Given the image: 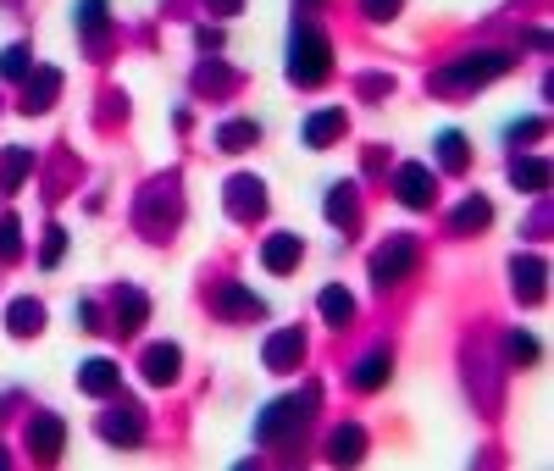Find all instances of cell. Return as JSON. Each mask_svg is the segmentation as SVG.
I'll use <instances>...</instances> for the list:
<instances>
[{"label":"cell","mask_w":554,"mask_h":471,"mask_svg":"<svg viewBox=\"0 0 554 471\" xmlns=\"http://www.w3.org/2000/svg\"><path fill=\"white\" fill-rule=\"evenodd\" d=\"M327 73H333V50H327V39L316 34V28H300V34L289 39V78L294 84H322Z\"/></svg>","instance_id":"6da1fadb"},{"label":"cell","mask_w":554,"mask_h":471,"mask_svg":"<svg viewBox=\"0 0 554 471\" xmlns=\"http://www.w3.org/2000/svg\"><path fill=\"white\" fill-rule=\"evenodd\" d=\"M510 50H477V56H460L449 73H438V89H466V84H488V78L510 73Z\"/></svg>","instance_id":"7a4b0ae2"},{"label":"cell","mask_w":554,"mask_h":471,"mask_svg":"<svg viewBox=\"0 0 554 471\" xmlns=\"http://www.w3.org/2000/svg\"><path fill=\"white\" fill-rule=\"evenodd\" d=\"M305 422H311V394H283L261 411L255 438H261V444H277L283 433H294V427H305Z\"/></svg>","instance_id":"3957f363"},{"label":"cell","mask_w":554,"mask_h":471,"mask_svg":"<svg viewBox=\"0 0 554 471\" xmlns=\"http://www.w3.org/2000/svg\"><path fill=\"white\" fill-rule=\"evenodd\" d=\"M405 272H416V239H388L372 250V283L377 289H388V283H399Z\"/></svg>","instance_id":"277c9868"},{"label":"cell","mask_w":554,"mask_h":471,"mask_svg":"<svg viewBox=\"0 0 554 471\" xmlns=\"http://www.w3.org/2000/svg\"><path fill=\"white\" fill-rule=\"evenodd\" d=\"M261 211H266V189H261V178H250V172H233V178H228V217L255 222Z\"/></svg>","instance_id":"5b68a950"},{"label":"cell","mask_w":554,"mask_h":471,"mask_svg":"<svg viewBox=\"0 0 554 471\" xmlns=\"http://www.w3.org/2000/svg\"><path fill=\"white\" fill-rule=\"evenodd\" d=\"M100 438H106V444H117V449H133L139 438H145V416L133 411L128 399H122L117 411L100 416Z\"/></svg>","instance_id":"8992f818"},{"label":"cell","mask_w":554,"mask_h":471,"mask_svg":"<svg viewBox=\"0 0 554 471\" xmlns=\"http://www.w3.org/2000/svg\"><path fill=\"white\" fill-rule=\"evenodd\" d=\"M394 194L405 200L410 211H427V206H433V194H438V183H433V172H427V167H416V161H410V167H399Z\"/></svg>","instance_id":"52a82bcc"},{"label":"cell","mask_w":554,"mask_h":471,"mask_svg":"<svg viewBox=\"0 0 554 471\" xmlns=\"http://www.w3.org/2000/svg\"><path fill=\"white\" fill-rule=\"evenodd\" d=\"M78 388H84V394H95V399L117 394V388H122V366L106 361V355H89V361L78 366Z\"/></svg>","instance_id":"ba28073f"},{"label":"cell","mask_w":554,"mask_h":471,"mask_svg":"<svg viewBox=\"0 0 554 471\" xmlns=\"http://www.w3.org/2000/svg\"><path fill=\"white\" fill-rule=\"evenodd\" d=\"M300 255H305V244L294 239V233H272V239L261 244V266L277 272V278H289L294 266H300Z\"/></svg>","instance_id":"9c48e42d"},{"label":"cell","mask_w":554,"mask_h":471,"mask_svg":"<svg viewBox=\"0 0 554 471\" xmlns=\"http://www.w3.org/2000/svg\"><path fill=\"white\" fill-rule=\"evenodd\" d=\"M300 355H305V333H300V327H283V333L266 339V366H272V372H294Z\"/></svg>","instance_id":"30bf717a"},{"label":"cell","mask_w":554,"mask_h":471,"mask_svg":"<svg viewBox=\"0 0 554 471\" xmlns=\"http://www.w3.org/2000/svg\"><path fill=\"white\" fill-rule=\"evenodd\" d=\"M344 133H350V117H344L338 106H333V111H316V117H305V145H311V150L338 145Z\"/></svg>","instance_id":"8fae6325"},{"label":"cell","mask_w":554,"mask_h":471,"mask_svg":"<svg viewBox=\"0 0 554 471\" xmlns=\"http://www.w3.org/2000/svg\"><path fill=\"white\" fill-rule=\"evenodd\" d=\"M56 95H61V73H56V67H34V73H28L23 111H28V117H34V111H50V106H56Z\"/></svg>","instance_id":"7c38bea8"},{"label":"cell","mask_w":554,"mask_h":471,"mask_svg":"<svg viewBox=\"0 0 554 471\" xmlns=\"http://www.w3.org/2000/svg\"><path fill=\"white\" fill-rule=\"evenodd\" d=\"M28 444H34L45 460H56L61 444H67V427H61V416H45V411H39L34 422H28Z\"/></svg>","instance_id":"4fadbf2b"},{"label":"cell","mask_w":554,"mask_h":471,"mask_svg":"<svg viewBox=\"0 0 554 471\" xmlns=\"http://www.w3.org/2000/svg\"><path fill=\"white\" fill-rule=\"evenodd\" d=\"M178 361H183V355H178V344H150V350H145V383H172V377H178Z\"/></svg>","instance_id":"5bb4252c"},{"label":"cell","mask_w":554,"mask_h":471,"mask_svg":"<svg viewBox=\"0 0 554 471\" xmlns=\"http://www.w3.org/2000/svg\"><path fill=\"white\" fill-rule=\"evenodd\" d=\"M217 305L228 311V322H250V316H266V300H261V294H250V289H222Z\"/></svg>","instance_id":"9a60e30c"},{"label":"cell","mask_w":554,"mask_h":471,"mask_svg":"<svg viewBox=\"0 0 554 471\" xmlns=\"http://www.w3.org/2000/svg\"><path fill=\"white\" fill-rule=\"evenodd\" d=\"M327 455H333L338 466H355V460L366 455V433L361 427H338V433L327 438Z\"/></svg>","instance_id":"2e32d148"},{"label":"cell","mask_w":554,"mask_h":471,"mask_svg":"<svg viewBox=\"0 0 554 471\" xmlns=\"http://www.w3.org/2000/svg\"><path fill=\"white\" fill-rule=\"evenodd\" d=\"M488 222H494V206H488L482 194H471V200H460V206H455V233H482Z\"/></svg>","instance_id":"e0dca14e"},{"label":"cell","mask_w":554,"mask_h":471,"mask_svg":"<svg viewBox=\"0 0 554 471\" xmlns=\"http://www.w3.org/2000/svg\"><path fill=\"white\" fill-rule=\"evenodd\" d=\"M145 311H150V300L139 289H117V327L122 333H139V327H145Z\"/></svg>","instance_id":"ac0fdd59"},{"label":"cell","mask_w":554,"mask_h":471,"mask_svg":"<svg viewBox=\"0 0 554 471\" xmlns=\"http://www.w3.org/2000/svg\"><path fill=\"white\" fill-rule=\"evenodd\" d=\"M6 327H12L17 339L39 333V327H45V305H39V300H12V311H6Z\"/></svg>","instance_id":"d6986e66"},{"label":"cell","mask_w":554,"mask_h":471,"mask_svg":"<svg viewBox=\"0 0 554 471\" xmlns=\"http://www.w3.org/2000/svg\"><path fill=\"white\" fill-rule=\"evenodd\" d=\"M466 161H471V145H466V133H438V167L444 172H466Z\"/></svg>","instance_id":"ffe728a7"},{"label":"cell","mask_w":554,"mask_h":471,"mask_svg":"<svg viewBox=\"0 0 554 471\" xmlns=\"http://www.w3.org/2000/svg\"><path fill=\"white\" fill-rule=\"evenodd\" d=\"M316 305H322V316H327L333 327H344V322L355 316V294H350V289H338V283H333V289L316 294Z\"/></svg>","instance_id":"44dd1931"},{"label":"cell","mask_w":554,"mask_h":471,"mask_svg":"<svg viewBox=\"0 0 554 471\" xmlns=\"http://www.w3.org/2000/svg\"><path fill=\"white\" fill-rule=\"evenodd\" d=\"M355 388H366V394H372V388H383L388 383V350H372V355H361V366H355Z\"/></svg>","instance_id":"7402d4cb"},{"label":"cell","mask_w":554,"mask_h":471,"mask_svg":"<svg viewBox=\"0 0 554 471\" xmlns=\"http://www.w3.org/2000/svg\"><path fill=\"white\" fill-rule=\"evenodd\" d=\"M516 294L521 300H543V261H516Z\"/></svg>","instance_id":"603a6c76"},{"label":"cell","mask_w":554,"mask_h":471,"mask_svg":"<svg viewBox=\"0 0 554 471\" xmlns=\"http://www.w3.org/2000/svg\"><path fill=\"white\" fill-rule=\"evenodd\" d=\"M73 23H78V34H100V28L111 23V6H106V0H78Z\"/></svg>","instance_id":"cb8c5ba5"},{"label":"cell","mask_w":554,"mask_h":471,"mask_svg":"<svg viewBox=\"0 0 554 471\" xmlns=\"http://www.w3.org/2000/svg\"><path fill=\"white\" fill-rule=\"evenodd\" d=\"M28 167H34V150H6L0 156V189H17Z\"/></svg>","instance_id":"d4e9b609"},{"label":"cell","mask_w":554,"mask_h":471,"mask_svg":"<svg viewBox=\"0 0 554 471\" xmlns=\"http://www.w3.org/2000/svg\"><path fill=\"white\" fill-rule=\"evenodd\" d=\"M255 139H261V128H255V122H228V128L217 133V145L233 150V156H239V150H250Z\"/></svg>","instance_id":"484cf974"},{"label":"cell","mask_w":554,"mask_h":471,"mask_svg":"<svg viewBox=\"0 0 554 471\" xmlns=\"http://www.w3.org/2000/svg\"><path fill=\"white\" fill-rule=\"evenodd\" d=\"M327 222L350 228V222H355V189H344V183H338V189L327 194Z\"/></svg>","instance_id":"4316f807"},{"label":"cell","mask_w":554,"mask_h":471,"mask_svg":"<svg viewBox=\"0 0 554 471\" xmlns=\"http://www.w3.org/2000/svg\"><path fill=\"white\" fill-rule=\"evenodd\" d=\"M28 73H34V50L28 45H12L0 56V78H28Z\"/></svg>","instance_id":"83f0119b"},{"label":"cell","mask_w":554,"mask_h":471,"mask_svg":"<svg viewBox=\"0 0 554 471\" xmlns=\"http://www.w3.org/2000/svg\"><path fill=\"white\" fill-rule=\"evenodd\" d=\"M17 255H23V222L0 217V261H17Z\"/></svg>","instance_id":"f1b7e54d"},{"label":"cell","mask_w":554,"mask_h":471,"mask_svg":"<svg viewBox=\"0 0 554 471\" xmlns=\"http://www.w3.org/2000/svg\"><path fill=\"white\" fill-rule=\"evenodd\" d=\"M510 178H516V189H543L549 183V161H516Z\"/></svg>","instance_id":"f546056e"},{"label":"cell","mask_w":554,"mask_h":471,"mask_svg":"<svg viewBox=\"0 0 554 471\" xmlns=\"http://www.w3.org/2000/svg\"><path fill=\"white\" fill-rule=\"evenodd\" d=\"M505 350H510V361H516V366H532V361H538V339H532V333H510Z\"/></svg>","instance_id":"4dcf8cb0"},{"label":"cell","mask_w":554,"mask_h":471,"mask_svg":"<svg viewBox=\"0 0 554 471\" xmlns=\"http://www.w3.org/2000/svg\"><path fill=\"white\" fill-rule=\"evenodd\" d=\"M61 250H67V228H50L45 233V250H39V266H56Z\"/></svg>","instance_id":"1f68e13d"},{"label":"cell","mask_w":554,"mask_h":471,"mask_svg":"<svg viewBox=\"0 0 554 471\" xmlns=\"http://www.w3.org/2000/svg\"><path fill=\"white\" fill-rule=\"evenodd\" d=\"M366 6V17H372V23H388V17H399V0H361Z\"/></svg>","instance_id":"d6a6232c"},{"label":"cell","mask_w":554,"mask_h":471,"mask_svg":"<svg viewBox=\"0 0 554 471\" xmlns=\"http://www.w3.org/2000/svg\"><path fill=\"white\" fill-rule=\"evenodd\" d=\"M538 133H543V117H527V122H516V128H510V139H516V145H532Z\"/></svg>","instance_id":"836d02e7"},{"label":"cell","mask_w":554,"mask_h":471,"mask_svg":"<svg viewBox=\"0 0 554 471\" xmlns=\"http://www.w3.org/2000/svg\"><path fill=\"white\" fill-rule=\"evenodd\" d=\"M78 327H84V333H100V305H78Z\"/></svg>","instance_id":"e575fe53"},{"label":"cell","mask_w":554,"mask_h":471,"mask_svg":"<svg viewBox=\"0 0 554 471\" xmlns=\"http://www.w3.org/2000/svg\"><path fill=\"white\" fill-rule=\"evenodd\" d=\"M200 50H222V28H200Z\"/></svg>","instance_id":"d590c367"},{"label":"cell","mask_w":554,"mask_h":471,"mask_svg":"<svg viewBox=\"0 0 554 471\" xmlns=\"http://www.w3.org/2000/svg\"><path fill=\"white\" fill-rule=\"evenodd\" d=\"M211 6H217V12H239V0H211Z\"/></svg>","instance_id":"8d00e7d4"}]
</instances>
